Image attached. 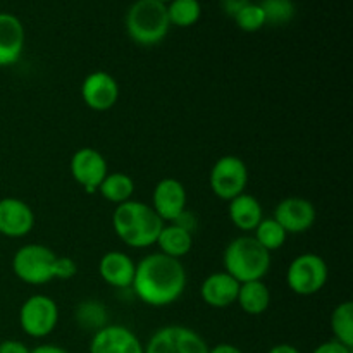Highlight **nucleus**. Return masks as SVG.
I'll use <instances>...</instances> for the list:
<instances>
[{
	"mask_svg": "<svg viewBox=\"0 0 353 353\" xmlns=\"http://www.w3.org/2000/svg\"><path fill=\"white\" fill-rule=\"evenodd\" d=\"M31 350L19 340L0 341V353H30Z\"/></svg>",
	"mask_w": 353,
	"mask_h": 353,
	"instance_id": "2f4dec72",
	"label": "nucleus"
},
{
	"mask_svg": "<svg viewBox=\"0 0 353 353\" xmlns=\"http://www.w3.org/2000/svg\"><path fill=\"white\" fill-rule=\"evenodd\" d=\"M236 303L248 316H261L271 305V290L265 285L264 279L241 283Z\"/></svg>",
	"mask_w": 353,
	"mask_h": 353,
	"instance_id": "412c9836",
	"label": "nucleus"
},
{
	"mask_svg": "<svg viewBox=\"0 0 353 353\" xmlns=\"http://www.w3.org/2000/svg\"><path fill=\"white\" fill-rule=\"evenodd\" d=\"M69 171H71L72 179L86 193H97L99 186L109 174L105 157L99 150L90 147H83L72 154Z\"/></svg>",
	"mask_w": 353,
	"mask_h": 353,
	"instance_id": "9d476101",
	"label": "nucleus"
},
{
	"mask_svg": "<svg viewBox=\"0 0 353 353\" xmlns=\"http://www.w3.org/2000/svg\"><path fill=\"white\" fill-rule=\"evenodd\" d=\"M157 2H161V3H169V2H171V0H157Z\"/></svg>",
	"mask_w": 353,
	"mask_h": 353,
	"instance_id": "e433bc0d",
	"label": "nucleus"
},
{
	"mask_svg": "<svg viewBox=\"0 0 353 353\" xmlns=\"http://www.w3.org/2000/svg\"><path fill=\"white\" fill-rule=\"evenodd\" d=\"M174 224H178V226L185 228L186 231L193 233V231H195V228H196V217L193 216L190 210H185V212H183L181 216H179L178 219L174 221Z\"/></svg>",
	"mask_w": 353,
	"mask_h": 353,
	"instance_id": "473e14b6",
	"label": "nucleus"
},
{
	"mask_svg": "<svg viewBox=\"0 0 353 353\" xmlns=\"http://www.w3.org/2000/svg\"><path fill=\"white\" fill-rule=\"evenodd\" d=\"M97 192H99L107 202L121 205V203L128 202V200H133L134 181L130 174H126V172H109Z\"/></svg>",
	"mask_w": 353,
	"mask_h": 353,
	"instance_id": "4be33fe9",
	"label": "nucleus"
},
{
	"mask_svg": "<svg viewBox=\"0 0 353 353\" xmlns=\"http://www.w3.org/2000/svg\"><path fill=\"white\" fill-rule=\"evenodd\" d=\"M34 212L24 200L6 196L0 200V234L7 238H24L33 231Z\"/></svg>",
	"mask_w": 353,
	"mask_h": 353,
	"instance_id": "2eb2a0df",
	"label": "nucleus"
},
{
	"mask_svg": "<svg viewBox=\"0 0 353 353\" xmlns=\"http://www.w3.org/2000/svg\"><path fill=\"white\" fill-rule=\"evenodd\" d=\"M164 221L152 205L140 200H128L116 205L112 212V230L124 245L133 248H147L155 245Z\"/></svg>",
	"mask_w": 353,
	"mask_h": 353,
	"instance_id": "f03ea898",
	"label": "nucleus"
},
{
	"mask_svg": "<svg viewBox=\"0 0 353 353\" xmlns=\"http://www.w3.org/2000/svg\"><path fill=\"white\" fill-rule=\"evenodd\" d=\"M209 353H243V352L231 343H219L216 345V347L209 348Z\"/></svg>",
	"mask_w": 353,
	"mask_h": 353,
	"instance_id": "f704fd0d",
	"label": "nucleus"
},
{
	"mask_svg": "<svg viewBox=\"0 0 353 353\" xmlns=\"http://www.w3.org/2000/svg\"><path fill=\"white\" fill-rule=\"evenodd\" d=\"M74 319L79 327L90 333H97L109 324V312H107V307L99 300H83L76 307Z\"/></svg>",
	"mask_w": 353,
	"mask_h": 353,
	"instance_id": "5701e85b",
	"label": "nucleus"
},
{
	"mask_svg": "<svg viewBox=\"0 0 353 353\" xmlns=\"http://www.w3.org/2000/svg\"><path fill=\"white\" fill-rule=\"evenodd\" d=\"M188 193L185 185L176 178H164L155 185L152 193V209L164 223H174L186 210Z\"/></svg>",
	"mask_w": 353,
	"mask_h": 353,
	"instance_id": "f8f14e48",
	"label": "nucleus"
},
{
	"mask_svg": "<svg viewBox=\"0 0 353 353\" xmlns=\"http://www.w3.org/2000/svg\"><path fill=\"white\" fill-rule=\"evenodd\" d=\"M272 217L288 234H302L314 226L317 212L310 200L302 196H288L276 205Z\"/></svg>",
	"mask_w": 353,
	"mask_h": 353,
	"instance_id": "ddd939ff",
	"label": "nucleus"
},
{
	"mask_svg": "<svg viewBox=\"0 0 353 353\" xmlns=\"http://www.w3.org/2000/svg\"><path fill=\"white\" fill-rule=\"evenodd\" d=\"M30 353H69V352L64 350L62 347H57V345L45 343V345H38V347H34Z\"/></svg>",
	"mask_w": 353,
	"mask_h": 353,
	"instance_id": "72a5a7b5",
	"label": "nucleus"
},
{
	"mask_svg": "<svg viewBox=\"0 0 353 353\" xmlns=\"http://www.w3.org/2000/svg\"><path fill=\"white\" fill-rule=\"evenodd\" d=\"M59 323V307L48 295H31L19 310V326L30 338L43 340L50 336Z\"/></svg>",
	"mask_w": 353,
	"mask_h": 353,
	"instance_id": "0eeeda50",
	"label": "nucleus"
},
{
	"mask_svg": "<svg viewBox=\"0 0 353 353\" xmlns=\"http://www.w3.org/2000/svg\"><path fill=\"white\" fill-rule=\"evenodd\" d=\"M90 353H145V345L130 327L107 324L93 333Z\"/></svg>",
	"mask_w": 353,
	"mask_h": 353,
	"instance_id": "4468645a",
	"label": "nucleus"
},
{
	"mask_svg": "<svg viewBox=\"0 0 353 353\" xmlns=\"http://www.w3.org/2000/svg\"><path fill=\"white\" fill-rule=\"evenodd\" d=\"M76 272H78V265L71 257H57V261H55V279L68 281V279L74 278Z\"/></svg>",
	"mask_w": 353,
	"mask_h": 353,
	"instance_id": "c85d7f7f",
	"label": "nucleus"
},
{
	"mask_svg": "<svg viewBox=\"0 0 353 353\" xmlns=\"http://www.w3.org/2000/svg\"><path fill=\"white\" fill-rule=\"evenodd\" d=\"M259 6L264 10L265 24H272V26L288 24L296 12L293 0H262Z\"/></svg>",
	"mask_w": 353,
	"mask_h": 353,
	"instance_id": "bb28decb",
	"label": "nucleus"
},
{
	"mask_svg": "<svg viewBox=\"0 0 353 353\" xmlns=\"http://www.w3.org/2000/svg\"><path fill=\"white\" fill-rule=\"evenodd\" d=\"M250 0H221V9L230 17H234Z\"/></svg>",
	"mask_w": 353,
	"mask_h": 353,
	"instance_id": "7c9ffc66",
	"label": "nucleus"
},
{
	"mask_svg": "<svg viewBox=\"0 0 353 353\" xmlns=\"http://www.w3.org/2000/svg\"><path fill=\"white\" fill-rule=\"evenodd\" d=\"M331 331L333 340L353 348V303L341 302L331 314Z\"/></svg>",
	"mask_w": 353,
	"mask_h": 353,
	"instance_id": "393cba45",
	"label": "nucleus"
},
{
	"mask_svg": "<svg viewBox=\"0 0 353 353\" xmlns=\"http://www.w3.org/2000/svg\"><path fill=\"white\" fill-rule=\"evenodd\" d=\"M155 245L159 247V252H161V254L181 261V259L185 257V255H188L190 250H192L193 233H190L185 228L178 226V224L174 223L164 224Z\"/></svg>",
	"mask_w": 353,
	"mask_h": 353,
	"instance_id": "aec40b11",
	"label": "nucleus"
},
{
	"mask_svg": "<svg viewBox=\"0 0 353 353\" xmlns=\"http://www.w3.org/2000/svg\"><path fill=\"white\" fill-rule=\"evenodd\" d=\"M312 353H353V348L347 347V345L340 343V341L336 340H330L317 345L312 350Z\"/></svg>",
	"mask_w": 353,
	"mask_h": 353,
	"instance_id": "c756f323",
	"label": "nucleus"
},
{
	"mask_svg": "<svg viewBox=\"0 0 353 353\" xmlns=\"http://www.w3.org/2000/svg\"><path fill=\"white\" fill-rule=\"evenodd\" d=\"M145 353H209V345L192 327L171 324L152 334Z\"/></svg>",
	"mask_w": 353,
	"mask_h": 353,
	"instance_id": "1a4fd4ad",
	"label": "nucleus"
},
{
	"mask_svg": "<svg viewBox=\"0 0 353 353\" xmlns=\"http://www.w3.org/2000/svg\"><path fill=\"white\" fill-rule=\"evenodd\" d=\"M254 238L261 247H264L269 254H272L285 245L288 233L283 230V226L274 217H264L254 230Z\"/></svg>",
	"mask_w": 353,
	"mask_h": 353,
	"instance_id": "a878e982",
	"label": "nucleus"
},
{
	"mask_svg": "<svg viewBox=\"0 0 353 353\" xmlns=\"http://www.w3.org/2000/svg\"><path fill=\"white\" fill-rule=\"evenodd\" d=\"M228 214H230L231 223L245 233L254 231L257 224L264 219V209H262L261 202L250 193H241L230 200Z\"/></svg>",
	"mask_w": 353,
	"mask_h": 353,
	"instance_id": "6ab92c4d",
	"label": "nucleus"
},
{
	"mask_svg": "<svg viewBox=\"0 0 353 353\" xmlns=\"http://www.w3.org/2000/svg\"><path fill=\"white\" fill-rule=\"evenodd\" d=\"M236 26L241 31H247V33H255V31L262 30L265 26V16L264 10L259 3L248 2L236 16L233 17Z\"/></svg>",
	"mask_w": 353,
	"mask_h": 353,
	"instance_id": "cd10ccee",
	"label": "nucleus"
},
{
	"mask_svg": "<svg viewBox=\"0 0 353 353\" xmlns=\"http://www.w3.org/2000/svg\"><path fill=\"white\" fill-rule=\"evenodd\" d=\"M330 278L326 261L317 254H302L293 259L286 271V283L295 295L310 296L319 293Z\"/></svg>",
	"mask_w": 353,
	"mask_h": 353,
	"instance_id": "423d86ee",
	"label": "nucleus"
},
{
	"mask_svg": "<svg viewBox=\"0 0 353 353\" xmlns=\"http://www.w3.org/2000/svg\"><path fill=\"white\" fill-rule=\"evenodd\" d=\"M165 10L171 26L176 28H190L199 23L202 17L200 0H171L165 3Z\"/></svg>",
	"mask_w": 353,
	"mask_h": 353,
	"instance_id": "b1692460",
	"label": "nucleus"
},
{
	"mask_svg": "<svg viewBox=\"0 0 353 353\" xmlns=\"http://www.w3.org/2000/svg\"><path fill=\"white\" fill-rule=\"evenodd\" d=\"M81 99L95 112L110 110L119 100V83L105 71L90 72L81 85Z\"/></svg>",
	"mask_w": 353,
	"mask_h": 353,
	"instance_id": "9b49d317",
	"label": "nucleus"
},
{
	"mask_svg": "<svg viewBox=\"0 0 353 353\" xmlns=\"http://www.w3.org/2000/svg\"><path fill=\"white\" fill-rule=\"evenodd\" d=\"M240 283L226 271L212 272L203 279L200 286V296L212 309H226L236 303Z\"/></svg>",
	"mask_w": 353,
	"mask_h": 353,
	"instance_id": "f3484780",
	"label": "nucleus"
},
{
	"mask_svg": "<svg viewBox=\"0 0 353 353\" xmlns=\"http://www.w3.org/2000/svg\"><path fill=\"white\" fill-rule=\"evenodd\" d=\"M248 185V168L243 159L236 155H224L214 162L209 174V186L221 200H233L245 193Z\"/></svg>",
	"mask_w": 353,
	"mask_h": 353,
	"instance_id": "6e6552de",
	"label": "nucleus"
},
{
	"mask_svg": "<svg viewBox=\"0 0 353 353\" xmlns=\"http://www.w3.org/2000/svg\"><path fill=\"white\" fill-rule=\"evenodd\" d=\"M268 353H302V352L290 343H279V345H274V347H272Z\"/></svg>",
	"mask_w": 353,
	"mask_h": 353,
	"instance_id": "c9c22d12",
	"label": "nucleus"
},
{
	"mask_svg": "<svg viewBox=\"0 0 353 353\" xmlns=\"http://www.w3.org/2000/svg\"><path fill=\"white\" fill-rule=\"evenodd\" d=\"M59 255L40 243L21 247L12 257V271L26 285H47L55 279V261Z\"/></svg>",
	"mask_w": 353,
	"mask_h": 353,
	"instance_id": "39448f33",
	"label": "nucleus"
},
{
	"mask_svg": "<svg viewBox=\"0 0 353 353\" xmlns=\"http://www.w3.org/2000/svg\"><path fill=\"white\" fill-rule=\"evenodd\" d=\"M186 283L188 274L183 262L155 252L137 264L131 288L145 305L168 307L181 299Z\"/></svg>",
	"mask_w": 353,
	"mask_h": 353,
	"instance_id": "f257e3e1",
	"label": "nucleus"
},
{
	"mask_svg": "<svg viewBox=\"0 0 353 353\" xmlns=\"http://www.w3.org/2000/svg\"><path fill=\"white\" fill-rule=\"evenodd\" d=\"M26 33L17 16L0 12V68L16 64L24 50Z\"/></svg>",
	"mask_w": 353,
	"mask_h": 353,
	"instance_id": "dca6fc26",
	"label": "nucleus"
},
{
	"mask_svg": "<svg viewBox=\"0 0 353 353\" xmlns=\"http://www.w3.org/2000/svg\"><path fill=\"white\" fill-rule=\"evenodd\" d=\"M137 264L128 254L119 250L107 252L99 262V274L112 288H131Z\"/></svg>",
	"mask_w": 353,
	"mask_h": 353,
	"instance_id": "a211bd4d",
	"label": "nucleus"
},
{
	"mask_svg": "<svg viewBox=\"0 0 353 353\" xmlns=\"http://www.w3.org/2000/svg\"><path fill=\"white\" fill-rule=\"evenodd\" d=\"M126 33L134 43L141 47H154L168 37L169 23L165 3L157 0H137L128 9L124 17Z\"/></svg>",
	"mask_w": 353,
	"mask_h": 353,
	"instance_id": "20e7f679",
	"label": "nucleus"
},
{
	"mask_svg": "<svg viewBox=\"0 0 353 353\" xmlns=\"http://www.w3.org/2000/svg\"><path fill=\"white\" fill-rule=\"evenodd\" d=\"M224 271L238 283L261 281L271 269V254L254 236H238L226 245L223 254Z\"/></svg>",
	"mask_w": 353,
	"mask_h": 353,
	"instance_id": "7ed1b4c3",
	"label": "nucleus"
}]
</instances>
